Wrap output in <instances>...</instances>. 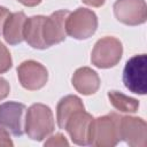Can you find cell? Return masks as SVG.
<instances>
[{
  "mask_svg": "<svg viewBox=\"0 0 147 147\" xmlns=\"http://www.w3.org/2000/svg\"><path fill=\"white\" fill-rule=\"evenodd\" d=\"M121 115L111 111L93 118L91 129V145L96 147H114L121 139Z\"/></svg>",
  "mask_w": 147,
  "mask_h": 147,
  "instance_id": "obj_2",
  "label": "cell"
},
{
  "mask_svg": "<svg viewBox=\"0 0 147 147\" xmlns=\"http://www.w3.org/2000/svg\"><path fill=\"white\" fill-rule=\"evenodd\" d=\"M10 15V11L8 8L0 6V34H2V30H3V25L8 18V16Z\"/></svg>",
  "mask_w": 147,
  "mask_h": 147,
  "instance_id": "obj_21",
  "label": "cell"
},
{
  "mask_svg": "<svg viewBox=\"0 0 147 147\" xmlns=\"http://www.w3.org/2000/svg\"><path fill=\"white\" fill-rule=\"evenodd\" d=\"M25 105L15 101H7L0 105V127L7 130L15 137L24 133Z\"/></svg>",
  "mask_w": 147,
  "mask_h": 147,
  "instance_id": "obj_9",
  "label": "cell"
},
{
  "mask_svg": "<svg viewBox=\"0 0 147 147\" xmlns=\"http://www.w3.org/2000/svg\"><path fill=\"white\" fill-rule=\"evenodd\" d=\"M25 21L26 16L23 11L10 13L2 30V36L7 44L14 46L21 44L24 40Z\"/></svg>",
  "mask_w": 147,
  "mask_h": 147,
  "instance_id": "obj_13",
  "label": "cell"
},
{
  "mask_svg": "<svg viewBox=\"0 0 147 147\" xmlns=\"http://www.w3.org/2000/svg\"><path fill=\"white\" fill-rule=\"evenodd\" d=\"M147 56L146 54L134 55L129 59L123 70V83L125 87L139 95H145L147 92Z\"/></svg>",
  "mask_w": 147,
  "mask_h": 147,
  "instance_id": "obj_5",
  "label": "cell"
},
{
  "mask_svg": "<svg viewBox=\"0 0 147 147\" xmlns=\"http://www.w3.org/2000/svg\"><path fill=\"white\" fill-rule=\"evenodd\" d=\"M71 83L75 90L80 94L91 95L99 90L101 80L96 71H94L90 67H82L74 72Z\"/></svg>",
  "mask_w": 147,
  "mask_h": 147,
  "instance_id": "obj_12",
  "label": "cell"
},
{
  "mask_svg": "<svg viewBox=\"0 0 147 147\" xmlns=\"http://www.w3.org/2000/svg\"><path fill=\"white\" fill-rule=\"evenodd\" d=\"M55 129L52 109L44 103H33L25 111L24 132L36 141H41Z\"/></svg>",
  "mask_w": 147,
  "mask_h": 147,
  "instance_id": "obj_1",
  "label": "cell"
},
{
  "mask_svg": "<svg viewBox=\"0 0 147 147\" xmlns=\"http://www.w3.org/2000/svg\"><path fill=\"white\" fill-rule=\"evenodd\" d=\"M69 142L62 133H55L44 142V146H68Z\"/></svg>",
  "mask_w": 147,
  "mask_h": 147,
  "instance_id": "obj_18",
  "label": "cell"
},
{
  "mask_svg": "<svg viewBox=\"0 0 147 147\" xmlns=\"http://www.w3.org/2000/svg\"><path fill=\"white\" fill-rule=\"evenodd\" d=\"M123 45L115 37H103L99 39L92 51L91 62L99 69H109L115 67L122 59Z\"/></svg>",
  "mask_w": 147,
  "mask_h": 147,
  "instance_id": "obj_4",
  "label": "cell"
},
{
  "mask_svg": "<svg viewBox=\"0 0 147 147\" xmlns=\"http://www.w3.org/2000/svg\"><path fill=\"white\" fill-rule=\"evenodd\" d=\"M16 71L22 87L28 91H38L42 88L48 80L46 67L34 60L23 61L17 67Z\"/></svg>",
  "mask_w": 147,
  "mask_h": 147,
  "instance_id": "obj_7",
  "label": "cell"
},
{
  "mask_svg": "<svg viewBox=\"0 0 147 147\" xmlns=\"http://www.w3.org/2000/svg\"><path fill=\"white\" fill-rule=\"evenodd\" d=\"M10 92V85L7 82V79L0 77V101L6 99L9 95Z\"/></svg>",
  "mask_w": 147,
  "mask_h": 147,
  "instance_id": "obj_19",
  "label": "cell"
},
{
  "mask_svg": "<svg viewBox=\"0 0 147 147\" xmlns=\"http://www.w3.org/2000/svg\"><path fill=\"white\" fill-rule=\"evenodd\" d=\"M80 109H85L84 103L82 101L80 98H78L77 95L74 94H69L63 96L56 106V122H57V126L62 130H64V125L65 122L68 121V118L77 110Z\"/></svg>",
  "mask_w": 147,
  "mask_h": 147,
  "instance_id": "obj_15",
  "label": "cell"
},
{
  "mask_svg": "<svg viewBox=\"0 0 147 147\" xmlns=\"http://www.w3.org/2000/svg\"><path fill=\"white\" fill-rule=\"evenodd\" d=\"M69 14V10L61 9L45 17L42 24V38L47 47H51L65 40V22Z\"/></svg>",
  "mask_w": 147,
  "mask_h": 147,
  "instance_id": "obj_10",
  "label": "cell"
},
{
  "mask_svg": "<svg viewBox=\"0 0 147 147\" xmlns=\"http://www.w3.org/2000/svg\"><path fill=\"white\" fill-rule=\"evenodd\" d=\"M11 67H13L11 55L8 48L0 41V74H5L9 71Z\"/></svg>",
  "mask_w": 147,
  "mask_h": 147,
  "instance_id": "obj_17",
  "label": "cell"
},
{
  "mask_svg": "<svg viewBox=\"0 0 147 147\" xmlns=\"http://www.w3.org/2000/svg\"><path fill=\"white\" fill-rule=\"evenodd\" d=\"M113 9L116 20L125 25H140L147 20L145 0H116Z\"/></svg>",
  "mask_w": 147,
  "mask_h": 147,
  "instance_id": "obj_6",
  "label": "cell"
},
{
  "mask_svg": "<svg viewBox=\"0 0 147 147\" xmlns=\"http://www.w3.org/2000/svg\"><path fill=\"white\" fill-rule=\"evenodd\" d=\"M93 118L94 117L85 111V109L75 111L68 118L64 130H67L74 144L79 146L91 145V129Z\"/></svg>",
  "mask_w": 147,
  "mask_h": 147,
  "instance_id": "obj_8",
  "label": "cell"
},
{
  "mask_svg": "<svg viewBox=\"0 0 147 147\" xmlns=\"http://www.w3.org/2000/svg\"><path fill=\"white\" fill-rule=\"evenodd\" d=\"M121 139L131 147H145L147 142L146 122L136 116L121 117Z\"/></svg>",
  "mask_w": 147,
  "mask_h": 147,
  "instance_id": "obj_11",
  "label": "cell"
},
{
  "mask_svg": "<svg viewBox=\"0 0 147 147\" xmlns=\"http://www.w3.org/2000/svg\"><path fill=\"white\" fill-rule=\"evenodd\" d=\"M20 3H22L25 7H36L38 6L42 0H17Z\"/></svg>",
  "mask_w": 147,
  "mask_h": 147,
  "instance_id": "obj_23",
  "label": "cell"
},
{
  "mask_svg": "<svg viewBox=\"0 0 147 147\" xmlns=\"http://www.w3.org/2000/svg\"><path fill=\"white\" fill-rule=\"evenodd\" d=\"M82 1L85 5L91 6V7H101L106 2V0H82Z\"/></svg>",
  "mask_w": 147,
  "mask_h": 147,
  "instance_id": "obj_22",
  "label": "cell"
},
{
  "mask_svg": "<svg viewBox=\"0 0 147 147\" xmlns=\"http://www.w3.org/2000/svg\"><path fill=\"white\" fill-rule=\"evenodd\" d=\"M46 16L34 15L25 21L24 25V40L29 46L36 49H46L48 48L42 38V24Z\"/></svg>",
  "mask_w": 147,
  "mask_h": 147,
  "instance_id": "obj_14",
  "label": "cell"
},
{
  "mask_svg": "<svg viewBox=\"0 0 147 147\" xmlns=\"http://www.w3.org/2000/svg\"><path fill=\"white\" fill-rule=\"evenodd\" d=\"M0 146H14L9 132L2 127H0Z\"/></svg>",
  "mask_w": 147,
  "mask_h": 147,
  "instance_id": "obj_20",
  "label": "cell"
},
{
  "mask_svg": "<svg viewBox=\"0 0 147 147\" xmlns=\"http://www.w3.org/2000/svg\"><path fill=\"white\" fill-rule=\"evenodd\" d=\"M108 99L111 106L118 110L119 113L125 114H134L138 111L139 108V101L134 98H131L122 92L118 91H109L108 92Z\"/></svg>",
  "mask_w": 147,
  "mask_h": 147,
  "instance_id": "obj_16",
  "label": "cell"
},
{
  "mask_svg": "<svg viewBox=\"0 0 147 147\" xmlns=\"http://www.w3.org/2000/svg\"><path fill=\"white\" fill-rule=\"evenodd\" d=\"M98 29L96 14L87 8L79 7L70 13L65 22L67 34L77 40H85L92 37Z\"/></svg>",
  "mask_w": 147,
  "mask_h": 147,
  "instance_id": "obj_3",
  "label": "cell"
}]
</instances>
